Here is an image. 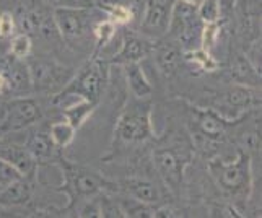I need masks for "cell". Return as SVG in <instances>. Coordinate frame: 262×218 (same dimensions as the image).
<instances>
[{"label": "cell", "instance_id": "6da1fadb", "mask_svg": "<svg viewBox=\"0 0 262 218\" xmlns=\"http://www.w3.org/2000/svg\"><path fill=\"white\" fill-rule=\"evenodd\" d=\"M54 165L60 169L62 178H64V183H62L59 190L67 195L69 204L66 210H72L77 204L83 202L99 192H107V190H114L117 187L103 175L82 165H75V163L66 160L62 155L54 160Z\"/></svg>", "mask_w": 262, "mask_h": 218}, {"label": "cell", "instance_id": "7a4b0ae2", "mask_svg": "<svg viewBox=\"0 0 262 218\" xmlns=\"http://www.w3.org/2000/svg\"><path fill=\"white\" fill-rule=\"evenodd\" d=\"M107 66L110 63L106 60L93 56L77 72H74V75L67 81V85L52 96L51 103L54 106H59L67 99L75 98L98 106L107 83Z\"/></svg>", "mask_w": 262, "mask_h": 218}, {"label": "cell", "instance_id": "3957f363", "mask_svg": "<svg viewBox=\"0 0 262 218\" xmlns=\"http://www.w3.org/2000/svg\"><path fill=\"white\" fill-rule=\"evenodd\" d=\"M155 137L151 125V103L147 98H132L125 104L114 129L113 151Z\"/></svg>", "mask_w": 262, "mask_h": 218}, {"label": "cell", "instance_id": "277c9868", "mask_svg": "<svg viewBox=\"0 0 262 218\" xmlns=\"http://www.w3.org/2000/svg\"><path fill=\"white\" fill-rule=\"evenodd\" d=\"M209 171L225 194L233 199H246L252 187L251 155L249 151L238 148V157L234 161L212 160Z\"/></svg>", "mask_w": 262, "mask_h": 218}, {"label": "cell", "instance_id": "5b68a950", "mask_svg": "<svg viewBox=\"0 0 262 218\" xmlns=\"http://www.w3.org/2000/svg\"><path fill=\"white\" fill-rule=\"evenodd\" d=\"M42 109L34 98L13 96L0 103V132H18L38 124Z\"/></svg>", "mask_w": 262, "mask_h": 218}, {"label": "cell", "instance_id": "8992f818", "mask_svg": "<svg viewBox=\"0 0 262 218\" xmlns=\"http://www.w3.org/2000/svg\"><path fill=\"white\" fill-rule=\"evenodd\" d=\"M31 77L33 92L48 93L54 96L67 85L74 75V70L62 66L57 60L38 56L26 62Z\"/></svg>", "mask_w": 262, "mask_h": 218}, {"label": "cell", "instance_id": "52a82bcc", "mask_svg": "<svg viewBox=\"0 0 262 218\" xmlns=\"http://www.w3.org/2000/svg\"><path fill=\"white\" fill-rule=\"evenodd\" d=\"M95 7L93 8H54L52 20L56 25L59 36L64 41L75 44L82 41L90 30H93L95 20ZM101 20V18H99Z\"/></svg>", "mask_w": 262, "mask_h": 218}, {"label": "cell", "instance_id": "ba28073f", "mask_svg": "<svg viewBox=\"0 0 262 218\" xmlns=\"http://www.w3.org/2000/svg\"><path fill=\"white\" fill-rule=\"evenodd\" d=\"M191 155L186 148H179L176 145H165V147H158L153 151V163L155 168L163 178L166 186L171 189H178L184 179V171L189 165Z\"/></svg>", "mask_w": 262, "mask_h": 218}, {"label": "cell", "instance_id": "9c48e42d", "mask_svg": "<svg viewBox=\"0 0 262 218\" xmlns=\"http://www.w3.org/2000/svg\"><path fill=\"white\" fill-rule=\"evenodd\" d=\"M174 4L176 0H147L140 21V34L151 41L163 38L169 28Z\"/></svg>", "mask_w": 262, "mask_h": 218}, {"label": "cell", "instance_id": "30bf717a", "mask_svg": "<svg viewBox=\"0 0 262 218\" xmlns=\"http://www.w3.org/2000/svg\"><path fill=\"white\" fill-rule=\"evenodd\" d=\"M204 23L199 20L195 7L187 5L181 0H176L173 15H171L169 28L171 34L181 42L184 44H192L194 41L201 42V31H202Z\"/></svg>", "mask_w": 262, "mask_h": 218}, {"label": "cell", "instance_id": "8fae6325", "mask_svg": "<svg viewBox=\"0 0 262 218\" xmlns=\"http://www.w3.org/2000/svg\"><path fill=\"white\" fill-rule=\"evenodd\" d=\"M0 72H2L7 80V95L28 96L33 92L31 77L26 60L16 59L7 52L0 59Z\"/></svg>", "mask_w": 262, "mask_h": 218}, {"label": "cell", "instance_id": "7c38bea8", "mask_svg": "<svg viewBox=\"0 0 262 218\" xmlns=\"http://www.w3.org/2000/svg\"><path fill=\"white\" fill-rule=\"evenodd\" d=\"M257 103H260V98L257 99L254 90L251 86H245V85H233L228 90L220 95L219 103H216V107L213 111H216L219 114H222L225 119H227V114L233 113L231 117H238L243 113H246L248 109H251L252 106H256Z\"/></svg>", "mask_w": 262, "mask_h": 218}, {"label": "cell", "instance_id": "4fadbf2b", "mask_svg": "<svg viewBox=\"0 0 262 218\" xmlns=\"http://www.w3.org/2000/svg\"><path fill=\"white\" fill-rule=\"evenodd\" d=\"M153 44H155V41L145 38L143 34L125 33L119 52L114 54L113 59L107 63H111V66H122V67L129 66V63H140L143 59L151 54Z\"/></svg>", "mask_w": 262, "mask_h": 218}, {"label": "cell", "instance_id": "5bb4252c", "mask_svg": "<svg viewBox=\"0 0 262 218\" xmlns=\"http://www.w3.org/2000/svg\"><path fill=\"white\" fill-rule=\"evenodd\" d=\"M0 158L5 160L7 163H10L23 178L34 181L39 163L28 150H26L25 145L0 143Z\"/></svg>", "mask_w": 262, "mask_h": 218}, {"label": "cell", "instance_id": "9a60e30c", "mask_svg": "<svg viewBox=\"0 0 262 218\" xmlns=\"http://www.w3.org/2000/svg\"><path fill=\"white\" fill-rule=\"evenodd\" d=\"M194 113L199 134L209 142H220L223 135L227 134L231 121L225 119L222 114L213 111V109H195Z\"/></svg>", "mask_w": 262, "mask_h": 218}, {"label": "cell", "instance_id": "2e32d148", "mask_svg": "<svg viewBox=\"0 0 262 218\" xmlns=\"http://www.w3.org/2000/svg\"><path fill=\"white\" fill-rule=\"evenodd\" d=\"M151 54L158 70L161 72V75H165L166 78L173 77L179 70L181 60H183V51H181V48L176 42H165V41L155 42L153 44Z\"/></svg>", "mask_w": 262, "mask_h": 218}, {"label": "cell", "instance_id": "e0dca14e", "mask_svg": "<svg viewBox=\"0 0 262 218\" xmlns=\"http://www.w3.org/2000/svg\"><path fill=\"white\" fill-rule=\"evenodd\" d=\"M25 147L31 155L38 160V163H54L60 153L59 148L52 143L48 130H33L25 142Z\"/></svg>", "mask_w": 262, "mask_h": 218}, {"label": "cell", "instance_id": "ac0fdd59", "mask_svg": "<svg viewBox=\"0 0 262 218\" xmlns=\"http://www.w3.org/2000/svg\"><path fill=\"white\" fill-rule=\"evenodd\" d=\"M33 197V181L20 178L0 189V204L8 208L26 205Z\"/></svg>", "mask_w": 262, "mask_h": 218}, {"label": "cell", "instance_id": "d6986e66", "mask_svg": "<svg viewBox=\"0 0 262 218\" xmlns=\"http://www.w3.org/2000/svg\"><path fill=\"white\" fill-rule=\"evenodd\" d=\"M122 189L129 197L135 199L139 202H145L155 205L160 201V190L158 187L148 179H140V178H129L124 181Z\"/></svg>", "mask_w": 262, "mask_h": 218}, {"label": "cell", "instance_id": "ffe728a7", "mask_svg": "<svg viewBox=\"0 0 262 218\" xmlns=\"http://www.w3.org/2000/svg\"><path fill=\"white\" fill-rule=\"evenodd\" d=\"M231 77L238 85L257 88L260 85V72L252 66L248 57L238 56L231 66Z\"/></svg>", "mask_w": 262, "mask_h": 218}, {"label": "cell", "instance_id": "44dd1931", "mask_svg": "<svg viewBox=\"0 0 262 218\" xmlns=\"http://www.w3.org/2000/svg\"><path fill=\"white\" fill-rule=\"evenodd\" d=\"M124 69H125V77H127V83L132 92V96L135 98L151 96L153 93L151 83L148 81L140 63H129V66H125Z\"/></svg>", "mask_w": 262, "mask_h": 218}, {"label": "cell", "instance_id": "7402d4cb", "mask_svg": "<svg viewBox=\"0 0 262 218\" xmlns=\"http://www.w3.org/2000/svg\"><path fill=\"white\" fill-rule=\"evenodd\" d=\"M95 109H96L95 104L83 101V99H77V103L64 107L62 109V113H64V116H66V121H69L78 130L80 127L88 121V117L93 114Z\"/></svg>", "mask_w": 262, "mask_h": 218}, {"label": "cell", "instance_id": "603a6c76", "mask_svg": "<svg viewBox=\"0 0 262 218\" xmlns=\"http://www.w3.org/2000/svg\"><path fill=\"white\" fill-rule=\"evenodd\" d=\"M48 132H49L52 143L56 145L59 150H62V148H67L69 145L74 142L77 129L69 121H59V122L51 124Z\"/></svg>", "mask_w": 262, "mask_h": 218}, {"label": "cell", "instance_id": "cb8c5ba5", "mask_svg": "<svg viewBox=\"0 0 262 218\" xmlns=\"http://www.w3.org/2000/svg\"><path fill=\"white\" fill-rule=\"evenodd\" d=\"M183 59L191 62L192 66L199 67L204 72H215L220 67V63L216 62L212 54L204 48H192V49L183 52Z\"/></svg>", "mask_w": 262, "mask_h": 218}, {"label": "cell", "instance_id": "d4e9b609", "mask_svg": "<svg viewBox=\"0 0 262 218\" xmlns=\"http://www.w3.org/2000/svg\"><path fill=\"white\" fill-rule=\"evenodd\" d=\"M116 23L110 18H101L93 25V36H95V41H96V51H99L101 48L107 46L111 42V39L114 38L116 34Z\"/></svg>", "mask_w": 262, "mask_h": 218}, {"label": "cell", "instance_id": "484cf974", "mask_svg": "<svg viewBox=\"0 0 262 218\" xmlns=\"http://www.w3.org/2000/svg\"><path fill=\"white\" fill-rule=\"evenodd\" d=\"M31 49H33L31 38L25 33H15L8 39V54L16 59L26 60L31 56Z\"/></svg>", "mask_w": 262, "mask_h": 218}, {"label": "cell", "instance_id": "4316f807", "mask_svg": "<svg viewBox=\"0 0 262 218\" xmlns=\"http://www.w3.org/2000/svg\"><path fill=\"white\" fill-rule=\"evenodd\" d=\"M195 12L199 20L202 23H215L220 20L222 7L220 0H202L201 4L195 7Z\"/></svg>", "mask_w": 262, "mask_h": 218}, {"label": "cell", "instance_id": "83f0119b", "mask_svg": "<svg viewBox=\"0 0 262 218\" xmlns=\"http://www.w3.org/2000/svg\"><path fill=\"white\" fill-rule=\"evenodd\" d=\"M99 201V212H101V218H121L125 216L121 202L117 199L111 197L107 192H99L98 194Z\"/></svg>", "mask_w": 262, "mask_h": 218}, {"label": "cell", "instance_id": "f1b7e54d", "mask_svg": "<svg viewBox=\"0 0 262 218\" xmlns=\"http://www.w3.org/2000/svg\"><path fill=\"white\" fill-rule=\"evenodd\" d=\"M219 36H220V25H219V21H215V23H204L202 31H201V44H202V48L207 49V51H210L215 46V42H216V39H219Z\"/></svg>", "mask_w": 262, "mask_h": 218}, {"label": "cell", "instance_id": "f546056e", "mask_svg": "<svg viewBox=\"0 0 262 218\" xmlns=\"http://www.w3.org/2000/svg\"><path fill=\"white\" fill-rule=\"evenodd\" d=\"M104 13L116 25H127V23L132 21V16H134L132 12H130V8H127V7L122 5V4H117V5L110 7Z\"/></svg>", "mask_w": 262, "mask_h": 218}, {"label": "cell", "instance_id": "4dcf8cb0", "mask_svg": "<svg viewBox=\"0 0 262 218\" xmlns=\"http://www.w3.org/2000/svg\"><path fill=\"white\" fill-rule=\"evenodd\" d=\"M16 33V20L12 12H2L0 13V38L10 39Z\"/></svg>", "mask_w": 262, "mask_h": 218}, {"label": "cell", "instance_id": "1f68e13d", "mask_svg": "<svg viewBox=\"0 0 262 218\" xmlns=\"http://www.w3.org/2000/svg\"><path fill=\"white\" fill-rule=\"evenodd\" d=\"M20 178L23 176L10 165V163H7L5 160L0 158V187H5Z\"/></svg>", "mask_w": 262, "mask_h": 218}, {"label": "cell", "instance_id": "d6a6232c", "mask_svg": "<svg viewBox=\"0 0 262 218\" xmlns=\"http://www.w3.org/2000/svg\"><path fill=\"white\" fill-rule=\"evenodd\" d=\"M52 8H93L95 0H44Z\"/></svg>", "mask_w": 262, "mask_h": 218}, {"label": "cell", "instance_id": "836d02e7", "mask_svg": "<svg viewBox=\"0 0 262 218\" xmlns=\"http://www.w3.org/2000/svg\"><path fill=\"white\" fill-rule=\"evenodd\" d=\"M117 4H121V0H95V7L101 8L103 12H106L110 7L117 5Z\"/></svg>", "mask_w": 262, "mask_h": 218}, {"label": "cell", "instance_id": "e575fe53", "mask_svg": "<svg viewBox=\"0 0 262 218\" xmlns=\"http://www.w3.org/2000/svg\"><path fill=\"white\" fill-rule=\"evenodd\" d=\"M7 52H8V39L0 38V59H2Z\"/></svg>", "mask_w": 262, "mask_h": 218}, {"label": "cell", "instance_id": "d590c367", "mask_svg": "<svg viewBox=\"0 0 262 218\" xmlns=\"http://www.w3.org/2000/svg\"><path fill=\"white\" fill-rule=\"evenodd\" d=\"M0 95H7V80L2 72H0Z\"/></svg>", "mask_w": 262, "mask_h": 218}, {"label": "cell", "instance_id": "8d00e7d4", "mask_svg": "<svg viewBox=\"0 0 262 218\" xmlns=\"http://www.w3.org/2000/svg\"><path fill=\"white\" fill-rule=\"evenodd\" d=\"M181 2H184V4H187V5H192V7H197L199 4L202 2V0H181Z\"/></svg>", "mask_w": 262, "mask_h": 218}, {"label": "cell", "instance_id": "74e56055", "mask_svg": "<svg viewBox=\"0 0 262 218\" xmlns=\"http://www.w3.org/2000/svg\"><path fill=\"white\" fill-rule=\"evenodd\" d=\"M8 215V207H4L0 204V216H7Z\"/></svg>", "mask_w": 262, "mask_h": 218}, {"label": "cell", "instance_id": "f35d334b", "mask_svg": "<svg viewBox=\"0 0 262 218\" xmlns=\"http://www.w3.org/2000/svg\"><path fill=\"white\" fill-rule=\"evenodd\" d=\"M0 135H2V132H0Z\"/></svg>", "mask_w": 262, "mask_h": 218}, {"label": "cell", "instance_id": "ab89813d", "mask_svg": "<svg viewBox=\"0 0 262 218\" xmlns=\"http://www.w3.org/2000/svg\"><path fill=\"white\" fill-rule=\"evenodd\" d=\"M0 189H2V187H0Z\"/></svg>", "mask_w": 262, "mask_h": 218}]
</instances>
